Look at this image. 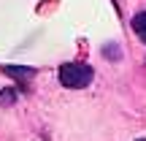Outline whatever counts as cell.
I'll return each instance as SVG.
<instances>
[{
    "label": "cell",
    "instance_id": "1",
    "mask_svg": "<svg viewBox=\"0 0 146 141\" xmlns=\"http://www.w3.org/2000/svg\"><path fill=\"white\" fill-rule=\"evenodd\" d=\"M92 76H95V71L87 63H65L60 68V82H62V87H70V90L87 87L92 82Z\"/></svg>",
    "mask_w": 146,
    "mask_h": 141
},
{
    "label": "cell",
    "instance_id": "2",
    "mask_svg": "<svg viewBox=\"0 0 146 141\" xmlns=\"http://www.w3.org/2000/svg\"><path fill=\"white\" fill-rule=\"evenodd\" d=\"M133 30H135V35L146 43V11H141V14L133 16Z\"/></svg>",
    "mask_w": 146,
    "mask_h": 141
},
{
    "label": "cell",
    "instance_id": "3",
    "mask_svg": "<svg viewBox=\"0 0 146 141\" xmlns=\"http://www.w3.org/2000/svg\"><path fill=\"white\" fill-rule=\"evenodd\" d=\"M3 71L8 73V76H16V79H33V76H35L33 68H22V65H5Z\"/></svg>",
    "mask_w": 146,
    "mask_h": 141
},
{
    "label": "cell",
    "instance_id": "4",
    "mask_svg": "<svg viewBox=\"0 0 146 141\" xmlns=\"http://www.w3.org/2000/svg\"><path fill=\"white\" fill-rule=\"evenodd\" d=\"M0 103H14V92H3L0 95Z\"/></svg>",
    "mask_w": 146,
    "mask_h": 141
},
{
    "label": "cell",
    "instance_id": "5",
    "mask_svg": "<svg viewBox=\"0 0 146 141\" xmlns=\"http://www.w3.org/2000/svg\"><path fill=\"white\" fill-rule=\"evenodd\" d=\"M138 141H146V138H138Z\"/></svg>",
    "mask_w": 146,
    "mask_h": 141
}]
</instances>
